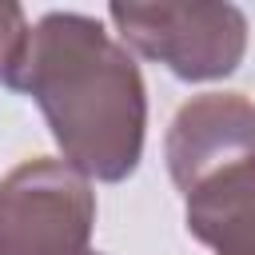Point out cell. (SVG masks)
<instances>
[{
  "instance_id": "obj_1",
  "label": "cell",
  "mask_w": 255,
  "mask_h": 255,
  "mask_svg": "<svg viewBox=\"0 0 255 255\" xmlns=\"http://www.w3.org/2000/svg\"><path fill=\"white\" fill-rule=\"evenodd\" d=\"M8 88L36 100L64 163L80 175L124 183L139 167L147 88L135 56L96 16H40Z\"/></svg>"
},
{
  "instance_id": "obj_2",
  "label": "cell",
  "mask_w": 255,
  "mask_h": 255,
  "mask_svg": "<svg viewBox=\"0 0 255 255\" xmlns=\"http://www.w3.org/2000/svg\"><path fill=\"white\" fill-rule=\"evenodd\" d=\"M120 44L175 80H223L243 64L247 16L235 4L211 0H159V4H108Z\"/></svg>"
},
{
  "instance_id": "obj_3",
  "label": "cell",
  "mask_w": 255,
  "mask_h": 255,
  "mask_svg": "<svg viewBox=\"0 0 255 255\" xmlns=\"http://www.w3.org/2000/svg\"><path fill=\"white\" fill-rule=\"evenodd\" d=\"M96 191L64 159H24L0 179V255H88Z\"/></svg>"
},
{
  "instance_id": "obj_4",
  "label": "cell",
  "mask_w": 255,
  "mask_h": 255,
  "mask_svg": "<svg viewBox=\"0 0 255 255\" xmlns=\"http://www.w3.org/2000/svg\"><path fill=\"white\" fill-rule=\"evenodd\" d=\"M163 155L179 195L195 191L215 171L255 155V104L239 92L191 96L167 128Z\"/></svg>"
},
{
  "instance_id": "obj_5",
  "label": "cell",
  "mask_w": 255,
  "mask_h": 255,
  "mask_svg": "<svg viewBox=\"0 0 255 255\" xmlns=\"http://www.w3.org/2000/svg\"><path fill=\"white\" fill-rule=\"evenodd\" d=\"M183 223L211 255H255V155L187 191Z\"/></svg>"
},
{
  "instance_id": "obj_6",
  "label": "cell",
  "mask_w": 255,
  "mask_h": 255,
  "mask_svg": "<svg viewBox=\"0 0 255 255\" xmlns=\"http://www.w3.org/2000/svg\"><path fill=\"white\" fill-rule=\"evenodd\" d=\"M28 16L16 0H0V84L8 88L20 60H24V48H28Z\"/></svg>"
},
{
  "instance_id": "obj_7",
  "label": "cell",
  "mask_w": 255,
  "mask_h": 255,
  "mask_svg": "<svg viewBox=\"0 0 255 255\" xmlns=\"http://www.w3.org/2000/svg\"><path fill=\"white\" fill-rule=\"evenodd\" d=\"M88 255H104V251H88Z\"/></svg>"
}]
</instances>
